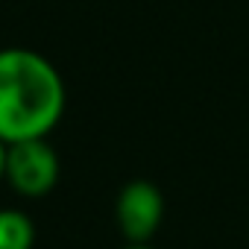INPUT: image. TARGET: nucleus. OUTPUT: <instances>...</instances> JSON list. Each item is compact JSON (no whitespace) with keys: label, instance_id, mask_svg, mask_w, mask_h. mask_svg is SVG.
<instances>
[{"label":"nucleus","instance_id":"obj_4","mask_svg":"<svg viewBox=\"0 0 249 249\" xmlns=\"http://www.w3.org/2000/svg\"><path fill=\"white\" fill-rule=\"evenodd\" d=\"M36 223L15 208H0V249H33Z\"/></svg>","mask_w":249,"mask_h":249},{"label":"nucleus","instance_id":"obj_2","mask_svg":"<svg viewBox=\"0 0 249 249\" xmlns=\"http://www.w3.org/2000/svg\"><path fill=\"white\" fill-rule=\"evenodd\" d=\"M59 173H62L59 153L53 150V144L47 138H33V141L9 144L6 179L3 182H9V188L18 196H27V199L47 196L56 188Z\"/></svg>","mask_w":249,"mask_h":249},{"label":"nucleus","instance_id":"obj_3","mask_svg":"<svg viewBox=\"0 0 249 249\" xmlns=\"http://www.w3.org/2000/svg\"><path fill=\"white\" fill-rule=\"evenodd\" d=\"M114 220L126 243H150L164 220V196L147 179H132L120 188Z\"/></svg>","mask_w":249,"mask_h":249},{"label":"nucleus","instance_id":"obj_6","mask_svg":"<svg viewBox=\"0 0 249 249\" xmlns=\"http://www.w3.org/2000/svg\"><path fill=\"white\" fill-rule=\"evenodd\" d=\"M123 249H156V246H150V243H126Z\"/></svg>","mask_w":249,"mask_h":249},{"label":"nucleus","instance_id":"obj_1","mask_svg":"<svg viewBox=\"0 0 249 249\" xmlns=\"http://www.w3.org/2000/svg\"><path fill=\"white\" fill-rule=\"evenodd\" d=\"M68 91L56 65L30 47L0 50V138H47L65 114Z\"/></svg>","mask_w":249,"mask_h":249},{"label":"nucleus","instance_id":"obj_5","mask_svg":"<svg viewBox=\"0 0 249 249\" xmlns=\"http://www.w3.org/2000/svg\"><path fill=\"white\" fill-rule=\"evenodd\" d=\"M6 153H9V144L0 138V182L6 179Z\"/></svg>","mask_w":249,"mask_h":249}]
</instances>
